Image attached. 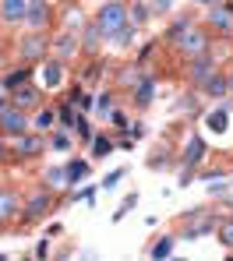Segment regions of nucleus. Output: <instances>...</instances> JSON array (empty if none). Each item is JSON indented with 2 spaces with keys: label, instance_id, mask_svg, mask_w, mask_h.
Instances as JSON below:
<instances>
[{
  "label": "nucleus",
  "instance_id": "1",
  "mask_svg": "<svg viewBox=\"0 0 233 261\" xmlns=\"http://www.w3.org/2000/svg\"><path fill=\"white\" fill-rule=\"evenodd\" d=\"M67 201V194L64 191H49L46 184L43 187H36V191H29L25 198H21V229H29V226H36V222H43L46 216H53L60 205Z\"/></svg>",
  "mask_w": 233,
  "mask_h": 261
},
{
  "label": "nucleus",
  "instance_id": "2",
  "mask_svg": "<svg viewBox=\"0 0 233 261\" xmlns=\"http://www.w3.org/2000/svg\"><path fill=\"white\" fill-rule=\"evenodd\" d=\"M223 212H216L212 205H198V208H187L177 216V240H201V237H212L216 222Z\"/></svg>",
  "mask_w": 233,
  "mask_h": 261
},
{
  "label": "nucleus",
  "instance_id": "3",
  "mask_svg": "<svg viewBox=\"0 0 233 261\" xmlns=\"http://www.w3.org/2000/svg\"><path fill=\"white\" fill-rule=\"evenodd\" d=\"M92 21H95V29L102 32V39L110 43V39L127 25V0H102L99 11L92 14Z\"/></svg>",
  "mask_w": 233,
  "mask_h": 261
},
{
  "label": "nucleus",
  "instance_id": "4",
  "mask_svg": "<svg viewBox=\"0 0 233 261\" xmlns=\"http://www.w3.org/2000/svg\"><path fill=\"white\" fill-rule=\"evenodd\" d=\"M170 49H177L184 60H191V57H201V53H209V49H212V32H209L205 25H198V21H194V25H187L184 32H180V36L170 43Z\"/></svg>",
  "mask_w": 233,
  "mask_h": 261
},
{
  "label": "nucleus",
  "instance_id": "5",
  "mask_svg": "<svg viewBox=\"0 0 233 261\" xmlns=\"http://www.w3.org/2000/svg\"><path fill=\"white\" fill-rule=\"evenodd\" d=\"M212 36L219 39H233V0H219V4H209V14L201 21Z\"/></svg>",
  "mask_w": 233,
  "mask_h": 261
},
{
  "label": "nucleus",
  "instance_id": "6",
  "mask_svg": "<svg viewBox=\"0 0 233 261\" xmlns=\"http://www.w3.org/2000/svg\"><path fill=\"white\" fill-rule=\"evenodd\" d=\"M43 152H46V134H39V130H25V134H18V138L11 141L14 166H18V163H32V159H39Z\"/></svg>",
  "mask_w": 233,
  "mask_h": 261
},
{
  "label": "nucleus",
  "instance_id": "7",
  "mask_svg": "<svg viewBox=\"0 0 233 261\" xmlns=\"http://www.w3.org/2000/svg\"><path fill=\"white\" fill-rule=\"evenodd\" d=\"M49 57V29L43 32H25L21 36V43H18V60L21 64H39V60H46Z\"/></svg>",
  "mask_w": 233,
  "mask_h": 261
},
{
  "label": "nucleus",
  "instance_id": "8",
  "mask_svg": "<svg viewBox=\"0 0 233 261\" xmlns=\"http://www.w3.org/2000/svg\"><path fill=\"white\" fill-rule=\"evenodd\" d=\"M25 130H32V113H25V110H18V106H4L0 110V138H7V141H14L18 134H25Z\"/></svg>",
  "mask_w": 233,
  "mask_h": 261
},
{
  "label": "nucleus",
  "instance_id": "9",
  "mask_svg": "<svg viewBox=\"0 0 233 261\" xmlns=\"http://www.w3.org/2000/svg\"><path fill=\"white\" fill-rule=\"evenodd\" d=\"M216 67H219V57H216L212 49H209V53H201V57H191V60H187V67H184L187 88H194V92H198V88H201V82H205Z\"/></svg>",
  "mask_w": 233,
  "mask_h": 261
},
{
  "label": "nucleus",
  "instance_id": "10",
  "mask_svg": "<svg viewBox=\"0 0 233 261\" xmlns=\"http://www.w3.org/2000/svg\"><path fill=\"white\" fill-rule=\"evenodd\" d=\"M49 57L64 60V64H74L82 57V43H78V32H67L60 29L57 36H49Z\"/></svg>",
  "mask_w": 233,
  "mask_h": 261
},
{
  "label": "nucleus",
  "instance_id": "11",
  "mask_svg": "<svg viewBox=\"0 0 233 261\" xmlns=\"http://www.w3.org/2000/svg\"><path fill=\"white\" fill-rule=\"evenodd\" d=\"M57 21V11H53V4L49 0H29V7H25V29L29 32H43Z\"/></svg>",
  "mask_w": 233,
  "mask_h": 261
},
{
  "label": "nucleus",
  "instance_id": "12",
  "mask_svg": "<svg viewBox=\"0 0 233 261\" xmlns=\"http://www.w3.org/2000/svg\"><path fill=\"white\" fill-rule=\"evenodd\" d=\"M36 67H39V88H43V92L64 88V82H67V64H64V60L46 57V60H39Z\"/></svg>",
  "mask_w": 233,
  "mask_h": 261
},
{
  "label": "nucleus",
  "instance_id": "13",
  "mask_svg": "<svg viewBox=\"0 0 233 261\" xmlns=\"http://www.w3.org/2000/svg\"><path fill=\"white\" fill-rule=\"evenodd\" d=\"M205 155H209V141L194 130V134H187L184 148L177 152V166H191V170H198V166L205 163Z\"/></svg>",
  "mask_w": 233,
  "mask_h": 261
},
{
  "label": "nucleus",
  "instance_id": "14",
  "mask_svg": "<svg viewBox=\"0 0 233 261\" xmlns=\"http://www.w3.org/2000/svg\"><path fill=\"white\" fill-rule=\"evenodd\" d=\"M7 102L18 106V110H25V113H32V110L43 106V88L36 85V82H25V85H18V88L7 92Z\"/></svg>",
  "mask_w": 233,
  "mask_h": 261
},
{
  "label": "nucleus",
  "instance_id": "15",
  "mask_svg": "<svg viewBox=\"0 0 233 261\" xmlns=\"http://www.w3.org/2000/svg\"><path fill=\"white\" fill-rule=\"evenodd\" d=\"M156 88H159V78H156V74H148V71H141V78L135 82V88L127 92V95H131V106L145 113V110L156 102Z\"/></svg>",
  "mask_w": 233,
  "mask_h": 261
},
{
  "label": "nucleus",
  "instance_id": "16",
  "mask_svg": "<svg viewBox=\"0 0 233 261\" xmlns=\"http://www.w3.org/2000/svg\"><path fill=\"white\" fill-rule=\"evenodd\" d=\"M198 95H205V99H212V102L226 99V95H230V85H226V71H223V67H216V71H212V74L201 82Z\"/></svg>",
  "mask_w": 233,
  "mask_h": 261
},
{
  "label": "nucleus",
  "instance_id": "17",
  "mask_svg": "<svg viewBox=\"0 0 233 261\" xmlns=\"http://www.w3.org/2000/svg\"><path fill=\"white\" fill-rule=\"evenodd\" d=\"M18 216H21V194L14 187H4L0 184V222L7 226V222H14Z\"/></svg>",
  "mask_w": 233,
  "mask_h": 261
},
{
  "label": "nucleus",
  "instance_id": "18",
  "mask_svg": "<svg viewBox=\"0 0 233 261\" xmlns=\"http://www.w3.org/2000/svg\"><path fill=\"white\" fill-rule=\"evenodd\" d=\"M78 43H82V53H85V57H99V49L106 46V39H102V32L95 29L92 18L82 25V32H78Z\"/></svg>",
  "mask_w": 233,
  "mask_h": 261
},
{
  "label": "nucleus",
  "instance_id": "19",
  "mask_svg": "<svg viewBox=\"0 0 233 261\" xmlns=\"http://www.w3.org/2000/svg\"><path fill=\"white\" fill-rule=\"evenodd\" d=\"M25 7H29V0H0V25H7V29L21 25L25 21Z\"/></svg>",
  "mask_w": 233,
  "mask_h": 261
},
{
  "label": "nucleus",
  "instance_id": "20",
  "mask_svg": "<svg viewBox=\"0 0 233 261\" xmlns=\"http://www.w3.org/2000/svg\"><path fill=\"white\" fill-rule=\"evenodd\" d=\"M32 74H36V71H32V64H21V60H18V67H11L7 74H0V88H4V92H11V88L32 82Z\"/></svg>",
  "mask_w": 233,
  "mask_h": 261
},
{
  "label": "nucleus",
  "instance_id": "21",
  "mask_svg": "<svg viewBox=\"0 0 233 261\" xmlns=\"http://www.w3.org/2000/svg\"><path fill=\"white\" fill-rule=\"evenodd\" d=\"M145 166H148L152 173H159V170H173V166H177V152H173L170 145H159V148L148 155V163H145Z\"/></svg>",
  "mask_w": 233,
  "mask_h": 261
},
{
  "label": "nucleus",
  "instance_id": "22",
  "mask_svg": "<svg viewBox=\"0 0 233 261\" xmlns=\"http://www.w3.org/2000/svg\"><path fill=\"white\" fill-rule=\"evenodd\" d=\"M64 170H67V187H78L82 180H89L92 163H89V159H67V163H64Z\"/></svg>",
  "mask_w": 233,
  "mask_h": 261
},
{
  "label": "nucleus",
  "instance_id": "23",
  "mask_svg": "<svg viewBox=\"0 0 233 261\" xmlns=\"http://www.w3.org/2000/svg\"><path fill=\"white\" fill-rule=\"evenodd\" d=\"M89 145H92V159H106V155H113V148H117L113 130H95Z\"/></svg>",
  "mask_w": 233,
  "mask_h": 261
},
{
  "label": "nucleus",
  "instance_id": "24",
  "mask_svg": "<svg viewBox=\"0 0 233 261\" xmlns=\"http://www.w3.org/2000/svg\"><path fill=\"white\" fill-rule=\"evenodd\" d=\"M57 127V110L53 106H39V110H32V130H39V134H46V130Z\"/></svg>",
  "mask_w": 233,
  "mask_h": 261
},
{
  "label": "nucleus",
  "instance_id": "25",
  "mask_svg": "<svg viewBox=\"0 0 233 261\" xmlns=\"http://www.w3.org/2000/svg\"><path fill=\"white\" fill-rule=\"evenodd\" d=\"M173 113H184V117H201V113H205V106L198 102V92H194V88H187L184 95L177 99V106H173Z\"/></svg>",
  "mask_w": 233,
  "mask_h": 261
},
{
  "label": "nucleus",
  "instance_id": "26",
  "mask_svg": "<svg viewBox=\"0 0 233 261\" xmlns=\"http://www.w3.org/2000/svg\"><path fill=\"white\" fill-rule=\"evenodd\" d=\"M173 247H177V233H166V237L152 240V247H148V258H156V261L173 258Z\"/></svg>",
  "mask_w": 233,
  "mask_h": 261
},
{
  "label": "nucleus",
  "instance_id": "27",
  "mask_svg": "<svg viewBox=\"0 0 233 261\" xmlns=\"http://www.w3.org/2000/svg\"><path fill=\"white\" fill-rule=\"evenodd\" d=\"M46 148L49 152H71V148H74V134H71V130H49L46 134Z\"/></svg>",
  "mask_w": 233,
  "mask_h": 261
},
{
  "label": "nucleus",
  "instance_id": "28",
  "mask_svg": "<svg viewBox=\"0 0 233 261\" xmlns=\"http://www.w3.org/2000/svg\"><path fill=\"white\" fill-rule=\"evenodd\" d=\"M141 71H145V67H141V64H127V67H120V74H117V92H131V88H135V82H138L141 78Z\"/></svg>",
  "mask_w": 233,
  "mask_h": 261
},
{
  "label": "nucleus",
  "instance_id": "29",
  "mask_svg": "<svg viewBox=\"0 0 233 261\" xmlns=\"http://www.w3.org/2000/svg\"><path fill=\"white\" fill-rule=\"evenodd\" d=\"M212 237L219 240V247H226V251H233V216H219V222H216V229H212Z\"/></svg>",
  "mask_w": 233,
  "mask_h": 261
},
{
  "label": "nucleus",
  "instance_id": "30",
  "mask_svg": "<svg viewBox=\"0 0 233 261\" xmlns=\"http://www.w3.org/2000/svg\"><path fill=\"white\" fill-rule=\"evenodd\" d=\"M43 184H46L49 191H64V187H67V170H64V163H57V166H46V173H43Z\"/></svg>",
  "mask_w": 233,
  "mask_h": 261
},
{
  "label": "nucleus",
  "instance_id": "31",
  "mask_svg": "<svg viewBox=\"0 0 233 261\" xmlns=\"http://www.w3.org/2000/svg\"><path fill=\"white\" fill-rule=\"evenodd\" d=\"M85 21H89V14H85L82 7H74V4H71V7H64V29H67V32H82V25H85Z\"/></svg>",
  "mask_w": 233,
  "mask_h": 261
},
{
  "label": "nucleus",
  "instance_id": "32",
  "mask_svg": "<svg viewBox=\"0 0 233 261\" xmlns=\"http://www.w3.org/2000/svg\"><path fill=\"white\" fill-rule=\"evenodd\" d=\"M187 25H194V14H191V11H187V14H177V21H170V29L163 32V39H166V46L173 43V39H177V36L184 32Z\"/></svg>",
  "mask_w": 233,
  "mask_h": 261
},
{
  "label": "nucleus",
  "instance_id": "33",
  "mask_svg": "<svg viewBox=\"0 0 233 261\" xmlns=\"http://www.w3.org/2000/svg\"><path fill=\"white\" fill-rule=\"evenodd\" d=\"M113 106H117V88H102V92L95 95V113L106 120V113H110Z\"/></svg>",
  "mask_w": 233,
  "mask_h": 261
},
{
  "label": "nucleus",
  "instance_id": "34",
  "mask_svg": "<svg viewBox=\"0 0 233 261\" xmlns=\"http://www.w3.org/2000/svg\"><path fill=\"white\" fill-rule=\"evenodd\" d=\"M74 117H78V106H71L67 99H60V102H57V124H60L64 130H71Z\"/></svg>",
  "mask_w": 233,
  "mask_h": 261
},
{
  "label": "nucleus",
  "instance_id": "35",
  "mask_svg": "<svg viewBox=\"0 0 233 261\" xmlns=\"http://www.w3.org/2000/svg\"><path fill=\"white\" fill-rule=\"evenodd\" d=\"M135 36H138V25H135V21H127V25H124V29H120V32H117V36H113L110 43L117 46V49H131Z\"/></svg>",
  "mask_w": 233,
  "mask_h": 261
},
{
  "label": "nucleus",
  "instance_id": "36",
  "mask_svg": "<svg viewBox=\"0 0 233 261\" xmlns=\"http://www.w3.org/2000/svg\"><path fill=\"white\" fill-rule=\"evenodd\" d=\"M89 60H92V64H89V67L82 71V85H85V88H89V85H95V82L102 78V67H106V64H102L99 57H89Z\"/></svg>",
  "mask_w": 233,
  "mask_h": 261
},
{
  "label": "nucleus",
  "instance_id": "37",
  "mask_svg": "<svg viewBox=\"0 0 233 261\" xmlns=\"http://www.w3.org/2000/svg\"><path fill=\"white\" fill-rule=\"evenodd\" d=\"M148 18H152V14H148V4H145V0H135V4L127 7V21H135L138 29L148 21Z\"/></svg>",
  "mask_w": 233,
  "mask_h": 261
},
{
  "label": "nucleus",
  "instance_id": "38",
  "mask_svg": "<svg viewBox=\"0 0 233 261\" xmlns=\"http://www.w3.org/2000/svg\"><path fill=\"white\" fill-rule=\"evenodd\" d=\"M135 205H138V191H131V194H124V201L117 205V212H113L110 219H113V222H124V219H127V212H131Z\"/></svg>",
  "mask_w": 233,
  "mask_h": 261
},
{
  "label": "nucleus",
  "instance_id": "39",
  "mask_svg": "<svg viewBox=\"0 0 233 261\" xmlns=\"http://www.w3.org/2000/svg\"><path fill=\"white\" fill-rule=\"evenodd\" d=\"M124 176H127V166H117V170H110V173L102 176V184H99V187H102V191H117V184H120Z\"/></svg>",
  "mask_w": 233,
  "mask_h": 261
},
{
  "label": "nucleus",
  "instance_id": "40",
  "mask_svg": "<svg viewBox=\"0 0 233 261\" xmlns=\"http://www.w3.org/2000/svg\"><path fill=\"white\" fill-rule=\"evenodd\" d=\"M120 134H127V138H135V141H141V138L148 134V127H145V120H127V127L120 130Z\"/></svg>",
  "mask_w": 233,
  "mask_h": 261
},
{
  "label": "nucleus",
  "instance_id": "41",
  "mask_svg": "<svg viewBox=\"0 0 233 261\" xmlns=\"http://www.w3.org/2000/svg\"><path fill=\"white\" fill-rule=\"evenodd\" d=\"M145 4H148V14H152V18H163V14L173 7V0H145Z\"/></svg>",
  "mask_w": 233,
  "mask_h": 261
},
{
  "label": "nucleus",
  "instance_id": "42",
  "mask_svg": "<svg viewBox=\"0 0 233 261\" xmlns=\"http://www.w3.org/2000/svg\"><path fill=\"white\" fill-rule=\"evenodd\" d=\"M106 124H110V127H117V130H124V127H127V113H120V110L113 106V110L106 113Z\"/></svg>",
  "mask_w": 233,
  "mask_h": 261
},
{
  "label": "nucleus",
  "instance_id": "43",
  "mask_svg": "<svg viewBox=\"0 0 233 261\" xmlns=\"http://www.w3.org/2000/svg\"><path fill=\"white\" fill-rule=\"evenodd\" d=\"M0 166H14V155H11V141L0 138Z\"/></svg>",
  "mask_w": 233,
  "mask_h": 261
},
{
  "label": "nucleus",
  "instance_id": "44",
  "mask_svg": "<svg viewBox=\"0 0 233 261\" xmlns=\"http://www.w3.org/2000/svg\"><path fill=\"white\" fill-rule=\"evenodd\" d=\"M156 46H159V43H145V46L138 49V60H135V64H141V67H145V60H148V57L156 53Z\"/></svg>",
  "mask_w": 233,
  "mask_h": 261
},
{
  "label": "nucleus",
  "instance_id": "45",
  "mask_svg": "<svg viewBox=\"0 0 233 261\" xmlns=\"http://www.w3.org/2000/svg\"><path fill=\"white\" fill-rule=\"evenodd\" d=\"M32 254H36L39 261L46 258V254H49V237H46V240H39V244H36V251H32Z\"/></svg>",
  "mask_w": 233,
  "mask_h": 261
},
{
  "label": "nucleus",
  "instance_id": "46",
  "mask_svg": "<svg viewBox=\"0 0 233 261\" xmlns=\"http://www.w3.org/2000/svg\"><path fill=\"white\" fill-rule=\"evenodd\" d=\"M194 173H198V170H191V166H180V187H187V184L194 180Z\"/></svg>",
  "mask_w": 233,
  "mask_h": 261
},
{
  "label": "nucleus",
  "instance_id": "47",
  "mask_svg": "<svg viewBox=\"0 0 233 261\" xmlns=\"http://www.w3.org/2000/svg\"><path fill=\"white\" fill-rule=\"evenodd\" d=\"M117 148H120V152H131V148H135V138H127V134H124V138L117 141Z\"/></svg>",
  "mask_w": 233,
  "mask_h": 261
},
{
  "label": "nucleus",
  "instance_id": "48",
  "mask_svg": "<svg viewBox=\"0 0 233 261\" xmlns=\"http://www.w3.org/2000/svg\"><path fill=\"white\" fill-rule=\"evenodd\" d=\"M226 85H230V95H233V67L226 71Z\"/></svg>",
  "mask_w": 233,
  "mask_h": 261
},
{
  "label": "nucleus",
  "instance_id": "49",
  "mask_svg": "<svg viewBox=\"0 0 233 261\" xmlns=\"http://www.w3.org/2000/svg\"><path fill=\"white\" fill-rule=\"evenodd\" d=\"M4 106H7V92L0 88V110H4Z\"/></svg>",
  "mask_w": 233,
  "mask_h": 261
},
{
  "label": "nucleus",
  "instance_id": "50",
  "mask_svg": "<svg viewBox=\"0 0 233 261\" xmlns=\"http://www.w3.org/2000/svg\"><path fill=\"white\" fill-rule=\"evenodd\" d=\"M201 4H205V7H209V4H219V0H201Z\"/></svg>",
  "mask_w": 233,
  "mask_h": 261
},
{
  "label": "nucleus",
  "instance_id": "51",
  "mask_svg": "<svg viewBox=\"0 0 233 261\" xmlns=\"http://www.w3.org/2000/svg\"><path fill=\"white\" fill-rule=\"evenodd\" d=\"M0 258H4V254H0Z\"/></svg>",
  "mask_w": 233,
  "mask_h": 261
}]
</instances>
